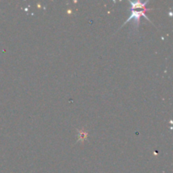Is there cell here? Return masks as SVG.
Masks as SVG:
<instances>
[{
  "instance_id": "6da1fadb",
  "label": "cell",
  "mask_w": 173,
  "mask_h": 173,
  "mask_svg": "<svg viewBox=\"0 0 173 173\" xmlns=\"http://www.w3.org/2000/svg\"><path fill=\"white\" fill-rule=\"evenodd\" d=\"M87 137V133L84 131H80L79 132V140H84Z\"/></svg>"
}]
</instances>
